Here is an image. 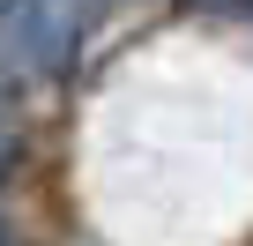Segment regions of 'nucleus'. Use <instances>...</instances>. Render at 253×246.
I'll list each match as a JSON object with an SVG mask.
<instances>
[{"label": "nucleus", "instance_id": "1", "mask_svg": "<svg viewBox=\"0 0 253 246\" xmlns=\"http://www.w3.org/2000/svg\"><path fill=\"white\" fill-rule=\"evenodd\" d=\"M60 8V0H15V8H8V23H0V45H8L15 60L30 52V60H60L67 52V15H52Z\"/></svg>", "mask_w": 253, "mask_h": 246}, {"label": "nucleus", "instance_id": "2", "mask_svg": "<svg viewBox=\"0 0 253 246\" xmlns=\"http://www.w3.org/2000/svg\"><path fill=\"white\" fill-rule=\"evenodd\" d=\"M209 8H223V0H209Z\"/></svg>", "mask_w": 253, "mask_h": 246}]
</instances>
